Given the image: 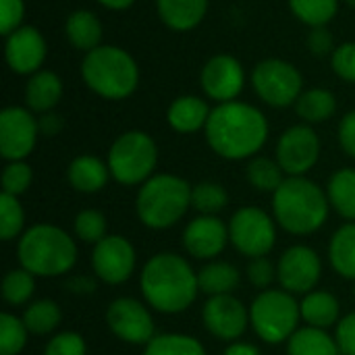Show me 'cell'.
<instances>
[{
  "label": "cell",
  "mask_w": 355,
  "mask_h": 355,
  "mask_svg": "<svg viewBox=\"0 0 355 355\" xmlns=\"http://www.w3.org/2000/svg\"><path fill=\"white\" fill-rule=\"evenodd\" d=\"M25 17L23 0H0V33L10 35L15 29L21 27Z\"/></svg>",
  "instance_id": "ee69618b"
},
{
  "label": "cell",
  "mask_w": 355,
  "mask_h": 355,
  "mask_svg": "<svg viewBox=\"0 0 355 355\" xmlns=\"http://www.w3.org/2000/svg\"><path fill=\"white\" fill-rule=\"evenodd\" d=\"M208 104L198 96H181L177 98L166 112L168 125L177 133H196L200 129H206V123L210 119Z\"/></svg>",
  "instance_id": "44dd1931"
},
{
  "label": "cell",
  "mask_w": 355,
  "mask_h": 355,
  "mask_svg": "<svg viewBox=\"0 0 355 355\" xmlns=\"http://www.w3.org/2000/svg\"><path fill=\"white\" fill-rule=\"evenodd\" d=\"M31 181H33V171L25 160L8 162L2 171V193L19 198L29 189Z\"/></svg>",
  "instance_id": "ab89813d"
},
{
  "label": "cell",
  "mask_w": 355,
  "mask_h": 355,
  "mask_svg": "<svg viewBox=\"0 0 355 355\" xmlns=\"http://www.w3.org/2000/svg\"><path fill=\"white\" fill-rule=\"evenodd\" d=\"M229 243V225L218 216L200 214L183 231V248L198 260H214Z\"/></svg>",
  "instance_id": "ac0fdd59"
},
{
  "label": "cell",
  "mask_w": 355,
  "mask_h": 355,
  "mask_svg": "<svg viewBox=\"0 0 355 355\" xmlns=\"http://www.w3.org/2000/svg\"><path fill=\"white\" fill-rule=\"evenodd\" d=\"M252 85L256 94L275 108L295 104L302 96V73L283 58H266L256 64L252 73Z\"/></svg>",
  "instance_id": "30bf717a"
},
{
  "label": "cell",
  "mask_w": 355,
  "mask_h": 355,
  "mask_svg": "<svg viewBox=\"0 0 355 355\" xmlns=\"http://www.w3.org/2000/svg\"><path fill=\"white\" fill-rule=\"evenodd\" d=\"M81 75L87 87L106 100H123L139 83L135 58L116 46H98L87 52L81 62Z\"/></svg>",
  "instance_id": "8992f818"
},
{
  "label": "cell",
  "mask_w": 355,
  "mask_h": 355,
  "mask_svg": "<svg viewBox=\"0 0 355 355\" xmlns=\"http://www.w3.org/2000/svg\"><path fill=\"white\" fill-rule=\"evenodd\" d=\"M300 312H302V320L308 327H316V329L327 331L339 322L341 306L333 293L314 289V291L306 293L304 300L300 302Z\"/></svg>",
  "instance_id": "cb8c5ba5"
},
{
  "label": "cell",
  "mask_w": 355,
  "mask_h": 355,
  "mask_svg": "<svg viewBox=\"0 0 355 355\" xmlns=\"http://www.w3.org/2000/svg\"><path fill=\"white\" fill-rule=\"evenodd\" d=\"M287 355H341L335 337L324 329L302 327L287 341Z\"/></svg>",
  "instance_id": "83f0119b"
},
{
  "label": "cell",
  "mask_w": 355,
  "mask_h": 355,
  "mask_svg": "<svg viewBox=\"0 0 355 355\" xmlns=\"http://www.w3.org/2000/svg\"><path fill=\"white\" fill-rule=\"evenodd\" d=\"M335 341L341 355H355V312L343 316L337 322Z\"/></svg>",
  "instance_id": "f6af8a7d"
},
{
  "label": "cell",
  "mask_w": 355,
  "mask_h": 355,
  "mask_svg": "<svg viewBox=\"0 0 355 355\" xmlns=\"http://www.w3.org/2000/svg\"><path fill=\"white\" fill-rule=\"evenodd\" d=\"M225 355H260V349H258L254 343L233 341V343H229V347L225 349Z\"/></svg>",
  "instance_id": "f907efd6"
},
{
  "label": "cell",
  "mask_w": 355,
  "mask_h": 355,
  "mask_svg": "<svg viewBox=\"0 0 355 355\" xmlns=\"http://www.w3.org/2000/svg\"><path fill=\"white\" fill-rule=\"evenodd\" d=\"M329 260L339 277L355 281V223H345L335 231L329 243Z\"/></svg>",
  "instance_id": "484cf974"
},
{
  "label": "cell",
  "mask_w": 355,
  "mask_h": 355,
  "mask_svg": "<svg viewBox=\"0 0 355 355\" xmlns=\"http://www.w3.org/2000/svg\"><path fill=\"white\" fill-rule=\"evenodd\" d=\"M200 81L208 98L216 100L218 104H225V102H233L241 94L245 83V73L235 56L216 54L204 64Z\"/></svg>",
  "instance_id": "e0dca14e"
},
{
  "label": "cell",
  "mask_w": 355,
  "mask_h": 355,
  "mask_svg": "<svg viewBox=\"0 0 355 355\" xmlns=\"http://www.w3.org/2000/svg\"><path fill=\"white\" fill-rule=\"evenodd\" d=\"M44 355H87V345L79 333L67 331V333L54 335L46 343Z\"/></svg>",
  "instance_id": "60d3db41"
},
{
  "label": "cell",
  "mask_w": 355,
  "mask_h": 355,
  "mask_svg": "<svg viewBox=\"0 0 355 355\" xmlns=\"http://www.w3.org/2000/svg\"><path fill=\"white\" fill-rule=\"evenodd\" d=\"M308 48L314 56H327L333 50V35L327 27H312L308 35Z\"/></svg>",
  "instance_id": "bcb514c9"
},
{
  "label": "cell",
  "mask_w": 355,
  "mask_h": 355,
  "mask_svg": "<svg viewBox=\"0 0 355 355\" xmlns=\"http://www.w3.org/2000/svg\"><path fill=\"white\" fill-rule=\"evenodd\" d=\"M27 327L15 314H0V355H19L27 345Z\"/></svg>",
  "instance_id": "8d00e7d4"
},
{
  "label": "cell",
  "mask_w": 355,
  "mask_h": 355,
  "mask_svg": "<svg viewBox=\"0 0 355 355\" xmlns=\"http://www.w3.org/2000/svg\"><path fill=\"white\" fill-rule=\"evenodd\" d=\"M17 256L21 268L33 277H62L77 262V245L60 227L40 223L21 235Z\"/></svg>",
  "instance_id": "277c9868"
},
{
  "label": "cell",
  "mask_w": 355,
  "mask_h": 355,
  "mask_svg": "<svg viewBox=\"0 0 355 355\" xmlns=\"http://www.w3.org/2000/svg\"><path fill=\"white\" fill-rule=\"evenodd\" d=\"M320 158V137L310 125L289 127L277 144V162L289 177H304Z\"/></svg>",
  "instance_id": "4fadbf2b"
},
{
  "label": "cell",
  "mask_w": 355,
  "mask_h": 355,
  "mask_svg": "<svg viewBox=\"0 0 355 355\" xmlns=\"http://www.w3.org/2000/svg\"><path fill=\"white\" fill-rule=\"evenodd\" d=\"M295 110L306 123H324L335 114L337 100L333 92L314 87V89L302 92V96L295 102Z\"/></svg>",
  "instance_id": "f546056e"
},
{
  "label": "cell",
  "mask_w": 355,
  "mask_h": 355,
  "mask_svg": "<svg viewBox=\"0 0 355 355\" xmlns=\"http://www.w3.org/2000/svg\"><path fill=\"white\" fill-rule=\"evenodd\" d=\"M339 144L347 156L355 158V110L347 112L339 123Z\"/></svg>",
  "instance_id": "7dc6e473"
},
{
  "label": "cell",
  "mask_w": 355,
  "mask_h": 355,
  "mask_svg": "<svg viewBox=\"0 0 355 355\" xmlns=\"http://www.w3.org/2000/svg\"><path fill=\"white\" fill-rule=\"evenodd\" d=\"M25 227V210L19 198L2 193L0 196V237L2 241H10L23 235Z\"/></svg>",
  "instance_id": "74e56055"
},
{
  "label": "cell",
  "mask_w": 355,
  "mask_h": 355,
  "mask_svg": "<svg viewBox=\"0 0 355 355\" xmlns=\"http://www.w3.org/2000/svg\"><path fill=\"white\" fill-rule=\"evenodd\" d=\"M241 281V272L237 270V266L229 264V262H208L200 272H198V283H200V291L214 297V295H229L239 287Z\"/></svg>",
  "instance_id": "4316f807"
},
{
  "label": "cell",
  "mask_w": 355,
  "mask_h": 355,
  "mask_svg": "<svg viewBox=\"0 0 355 355\" xmlns=\"http://www.w3.org/2000/svg\"><path fill=\"white\" fill-rule=\"evenodd\" d=\"M245 177H248L250 185L262 193H275L281 187V183L287 179L281 164L272 158H266V156L252 158L248 162Z\"/></svg>",
  "instance_id": "4dcf8cb0"
},
{
  "label": "cell",
  "mask_w": 355,
  "mask_h": 355,
  "mask_svg": "<svg viewBox=\"0 0 355 355\" xmlns=\"http://www.w3.org/2000/svg\"><path fill=\"white\" fill-rule=\"evenodd\" d=\"M322 277V262L308 245H291L277 262V281L281 289L293 295H306L316 289Z\"/></svg>",
  "instance_id": "7c38bea8"
},
{
  "label": "cell",
  "mask_w": 355,
  "mask_h": 355,
  "mask_svg": "<svg viewBox=\"0 0 355 355\" xmlns=\"http://www.w3.org/2000/svg\"><path fill=\"white\" fill-rule=\"evenodd\" d=\"M144 355H206V349L191 335L164 333V335H156L144 347Z\"/></svg>",
  "instance_id": "d6a6232c"
},
{
  "label": "cell",
  "mask_w": 355,
  "mask_h": 355,
  "mask_svg": "<svg viewBox=\"0 0 355 355\" xmlns=\"http://www.w3.org/2000/svg\"><path fill=\"white\" fill-rule=\"evenodd\" d=\"M158 164L156 141L144 131H127L108 150L110 177L121 185H144Z\"/></svg>",
  "instance_id": "ba28073f"
},
{
  "label": "cell",
  "mask_w": 355,
  "mask_h": 355,
  "mask_svg": "<svg viewBox=\"0 0 355 355\" xmlns=\"http://www.w3.org/2000/svg\"><path fill=\"white\" fill-rule=\"evenodd\" d=\"M245 272H248V281H250L254 287L262 289V291L268 289V287L275 283V279H277V266H275L266 256L252 258V260L248 262Z\"/></svg>",
  "instance_id": "b9f144b4"
},
{
  "label": "cell",
  "mask_w": 355,
  "mask_h": 355,
  "mask_svg": "<svg viewBox=\"0 0 355 355\" xmlns=\"http://www.w3.org/2000/svg\"><path fill=\"white\" fill-rule=\"evenodd\" d=\"M106 324L110 333L129 345H148L156 337L154 318L146 304L133 297H119L106 310Z\"/></svg>",
  "instance_id": "8fae6325"
},
{
  "label": "cell",
  "mask_w": 355,
  "mask_h": 355,
  "mask_svg": "<svg viewBox=\"0 0 355 355\" xmlns=\"http://www.w3.org/2000/svg\"><path fill=\"white\" fill-rule=\"evenodd\" d=\"M67 40L83 52H92L100 46L102 40V23L92 10H75L69 15L64 23Z\"/></svg>",
  "instance_id": "d4e9b609"
},
{
  "label": "cell",
  "mask_w": 355,
  "mask_h": 355,
  "mask_svg": "<svg viewBox=\"0 0 355 355\" xmlns=\"http://www.w3.org/2000/svg\"><path fill=\"white\" fill-rule=\"evenodd\" d=\"M69 183L75 191L79 193H96L100 189H104V185L110 179V168L108 162H102L96 156L83 154L77 156L71 164H69Z\"/></svg>",
  "instance_id": "ffe728a7"
},
{
  "label": "cell",
  "mask_w": 355,
  "mask_h": 355,
  "mask_svg": "<svg viewBox=\"0 0 355 355\" xmlns=\"http://www.w3.org/2000/svg\"><path fill=\"white\" fill-rule=\"evenodd\" d=\"M331 206L345 220L355 223V168H339L327 185Z\"/></svg>",
  "instance_id": "f1b7e54d"
},
{
  "label": "cell",
  "mask_w": 355,
  "mask_h": 355,
  "mask_svg": "<svg viewBox=\"0 0 355 355\" xmlns=\"http://www.w3.org/2000/svg\"><path fill=\"white\" fill-rule=\"evenodd\" d=\"M345 2H347V4H352V6L355 8V0H345Z\"/></svg>",
  "instance_id": "f5cc1de1"
},
{
  "label": "cell",
  "mask_w": 355,
  "mask_h": 355,
  "mask_svg": "<svg viewBox=\"0 0 355 355\" xmlns=\"http://www.w3.org/2000/svg\"><path fill=\"white\" fill-rule=\"evenodd\" d=\"M62 320V312L52 300H37L29 304L23 312V322L33 335H50Z\"/></svg>",
  "instance_id": "1f68e13d"
},
{
  "label": "cell",
  "mask_w": 355,
  "mask_h": 355,
  "mask_svg": "<svg viewBox=\"0 0 355 355\" xmlns=\"http://www.w3.org/2000/svg\"><path fill=\"white\" fill-rule=\"evenodd\" d=\"M37 125H40V133H44V135H56L62 129L64 121H62L60 114H56V112L50 110V112H44L42 114V119L37 121Z\"/></svg>",
  "instance_id": "c3c4849f"
},
{
  "label": "cell",
  "mask_w": 355,
  "mask_h": 355,
  "mask_svg": "<svg viewBox=\"0 0 355 355\" xmlns=\"http://www.w3.org/2000/svg\"><path fill=\"white\" fill-rule=\"evenodd\" d=\"M229 204V193L220 183L204 181L191 187V208L206 216H216Z\"/></svg>",
  "instance_id": "836d02e7"
},
{
  "label": "cell",
  "mask_w": 355,
  "mask_h": 355,
  "mask_svg": "<svg viewBox=\"0 0 355 355\" xmlns=\"http://www.w3.org/2000/svg\"><path fill=\"white\" fill-rule=\"evenodd\" d=\"M300 302L285 289H264L250 306V324L268 345H281L300 329Z\"/></svg>",
  "instance_id": "52a82bcc"
},
{
  "label": "cell",
  "mask_w": 355,
  "mask_h": 355,
  "mask_svg": "<svg viewBox=\"0 0 355 355\" xmlns=\"http://www.w3.org/2000/svg\"><path fill=\"white\" fill-rule=\"evenodd\" d=\"M333 71L347 83H355V42H345L333 52Z\"/></svg>",
  "instance_id": "7bdbcfd3"
},
{
  "label": "cell",
  "mask_w": 355,
  "mask_h": 355,
  "mask_svg": "<svg viewBox=\"0 0 355 355\" xmlns=\"http://www.w3.org/2000/svg\"><path fill=\"white\" fill-rule=\"evenodd\" d=\"M137 256L133 243L123 235H106L94 245L92 268L106 285H123L131 279Z\"/></svg>",
  "instance_id": "5bb4252c"
},
{
  "label": "cell",
  "mask_w": 355,
  "mask_h": 355,
  "mask_svg": "<svg viewBox=\"0 0 355 355\" xmlns=\"http://www.w3.org/2000/svg\"><path fill=\"white\" fill-rule=\"evenodd\" d=\"M354 293H355V289H354Z\"/></svg>",
  "instance_id": "db71d44e"
},
{
  "label": "cell",
  "mask_w": 355,
  "mask_h": 355,
  "mask_svg": "<svg viewBox=\"0 0 355 355\" xmlns=\"http://www.w3.org/2000/svg\"><path fill=\"white\" fill-rule=\"evenodd\" d=\"M4 52L10 71L19 75H33L46 58V40L35 27L21 25L10 35H6Z\"/></svg>",
  "instance_id": "d6986e66"
},
{
  "label": "cell",
  "mask_w": 355,
  "mask_h": 355,
  "mask_svg": "<svg viewBox=\"0 0 355 355\" xmlns=\"http://www.w3.org/2000/svg\"><path fill=\"white\" fill-rule=\"evenodd\" d=\"M291 12L310 27H324L339 8V0H289Z\"/></svg>",
  "instance_id": "d590c367"
},
{
  "label": "cell",
  "mask_w": 355,
  "mask_h": 355,
  "mask_svg": "<svg viewBox=\"0 0 355 355\" xmlns=\"http://www.w3.org/2000/svg\"><path fill=\"white\" fill-rule=\"evenodd\" d=\"M158 15L173 31H189L202 23L208 0H156Z\"/></svg>",
  "instance_id": "7402d4cb"
},
{
  "label": "cell",
  "mask_w": 355,
  "mask_h": 355,
  "mask_svg": "<svg viewBox=\"0 0 355 355\" xmlns=\"http://www.w3.org/2000/svg\"><path fill=\"white\" fill-rule=\"evenodd\" d=\"M35 293V277L25 270H8L2 279V297L10 306H25Z\"/></svg>",
  "instance_id": "e575fe53"
},
{
  "label": "cell",
  "mask_w": 355,
  "mask_h": 355,
  "mask_svg": "<svg viewBox=\"0 0 355 355\" xmlns=\"http://www.w3.org/2000/svg\"><path fill=\"white\" fill-rule=\"evenodd\" d=\"M229 241L250 260L268 256L277 243V220L262 208L243 206L229 220Z\"/></svg>",
  "instance_id": "9c48e42d"
},
{
  "label": "cell",
  "mask_w": 355,
  "mask_h": 355,
  "mask_svg": "<svg viewBox=\"0 0 355 355\" xmlns=\"http://www.w3.org/2000/svg\"><path fill=\"white\" fill-rule=\"evenodd\" d=\"M139 289L152 310L181 314L196 302L200 283L198 272L183 256L160 252L146 262L139 275Z\"/></svg>",
  "instance_id": "7a4b0ae2"
},
{
  "label": "cell",
  "mask_w": 355,
  "mask_h": 355,
  "mask_svg": "<svg viewBox=\"0 0 355 355\" xmlns=\"http://www.w3.org/2000/svg\"><path fill=\"white\" fill-rule=\"evenodd\" d=\"M191 208V185L177 175H154L137 191L135 210L144 227L164 231L175 227Z\"/></svg>",
  "instance_id": "5b68a950"
},
{
  "label": "cell",
  "mask_w": 355,
  "mask_h": 355,
  "mask_svg": "<svg viewBox=\"0 0 355 355\" xmlns=\"http://www.w3.org/2000/svg\"><path fill=\"white\" fill-rule=\"evenodd\" d=\"M62 98V81L52 71H37L25 85V102L31 112H50Z\"/></svg>",
  "instance_id": "603a6c76"
},
{
  "label": "cell",
  "mask_w": 355,
  "mask_h": 355,
  "mask_svg": "<svg viewBox=\"0 0 355 355\" xmlns=\"http://www.w3.org/2000/svg\"><path fill=\"white\" fill-rule=\"evenodd\" d=\"M204 131L208 146L220 158L245 160L266 144L268 121L256 106L233 100L212 108Z\"/></svg>",
  "instance_id": "6da1fadb"
},
{
  "label": "cell",
  "mask_w": 355,
  "mask_h": 355,
  "mask_svg": "<svg viewBox=\"0 0 355 355\" xmlns=\"http://www.w3.org/2000/svg\"><path fill=\"white\" fill-rule=\"evenodd\" d=\"M102 6L106 8H112V10H123V8H129L135 0H98Z\"/></svg>",
  "instance_id": "816d5d0a"
},
{
  "label": "cell",
  "mask_w": 355,
  "mask_h": 355,
  "mask_svg": "<svg viewBox=\"0 0 355 355\" xmlns=\"http://www.w3.org/2000/svg\"><path fill=\"white\" fill-rule=\"evenodd\" d=\"M75 235L77 239H81L83 243H92L96 245L98 241H102L106 237V216L100 210H81L75 216Z\"/></svg>",
  "instance_id": "f35d334b"
},
{
  "label": "cell",
  "mask_w": 355,
  "mask_h": 355,
  "mask_svg": "<svg viewBox=\"0 0 355 355\" xmlns=\"http://www.w3.org/2000/svg\"><path fill=\"white\" fill-rule=\"evenodd\" d=\"M67 289L71 293H77V295H83V293H92L96 289V283L89 281L87 277H75L71 281H67Z\"/></svg>",
  "instance_id": "681fc988"
},
{
  "label": "cell",
  "mask_w": 355,
  "mask_h": 355,
  "mask_svg": "<svg viewBox=\"0 0 355 355\" xmlns=\"http://www.w3.org/2000/svg\"><path fill=\"white\" fill-rule=\"evenodd\" d=\"M331 202L327 191L306 177H287L272 193V214L291 235H312L324 227Z\"/></svg>",
  "instance_id": "3957f363"
},
{
  "label": "cell",
  "mask_w": 355,
  "mask_h": 355,
  "mask_svg": "<svg viewBox=\"0 0 355 355\" xmlns=\"http://www.w3.org/2000/svg\"><path fill=\"white\" fill-rule=\"evenodd\" d=\"M40 125L29 108L8 106L0 112V154L8 162L25 160L37 141Z\"/></svg>",
  "instance_id": "9a60e30c"
},
{
  "label": "cell",
  "mask_w": 355,
  "mask_h": 355,
  "mask_svg": "<svg viewBox=\"0 0 355 355\" xmlns=\"http://www.w3.org/2000/svg\"><path fill=\"white\" fill-rule=\"evenodd\" d=\"M202 320L208 333L220 341H237L250 324V310L233 293L208 297L202 310Z\"/></svg>",
  "instance_id": "2e32d148"
}]
</instances>
